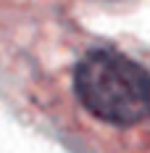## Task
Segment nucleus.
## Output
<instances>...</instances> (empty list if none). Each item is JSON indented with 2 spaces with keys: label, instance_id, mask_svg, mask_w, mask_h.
Here are the masks:
<instances>
[{
  "label": "nucleus",
  "instance_id": "1",
  "mask_svg": "<svg viewBox=\"0 0 150 153\" xmlns=\"http://www.w3.org/2000/svg\"><path fill=\"white\" fill-rule=\"evenodd\" d=\"M74 90L105 124L129 127L150 116V71L116 50L87 53L76 66Z\"/></svg>",
  "mask_w": 150,
  "mask_h": 153
}]
</instances>
